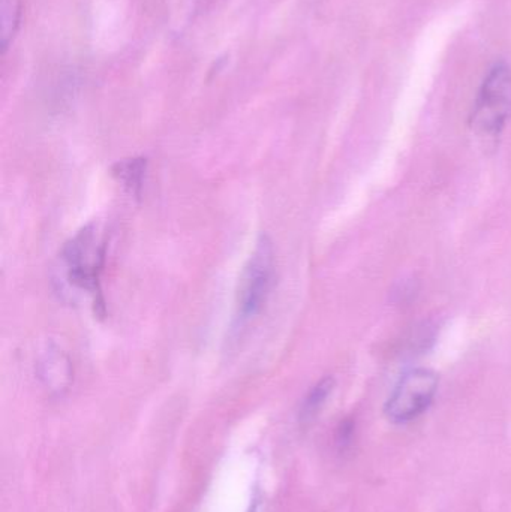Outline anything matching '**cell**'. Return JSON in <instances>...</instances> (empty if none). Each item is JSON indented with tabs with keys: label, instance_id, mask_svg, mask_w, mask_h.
<instances>
[{
	"label": "cell",
	"instance_id": "1",
	"mask_svg": "<svg viewBox=\"0 0 511 512\" xmlns=\"http://www.w3.org/2000/svg\"><path fill=\"white\" fill-rule=\"evenodd\" d=\"M107 240L99 233L95 224L81 228L74 237L63 245L60 251L63 274L66 282L80 291L89 292L95 300V307H101L102 300L101 274L104 271Z\"/></svg>",
	"mask_w": 511,
	"mask_h": 512
},
{
	"label": "cell",
	"instance_id": "2",
	"mask_svg": "<svg viewBox=\"0 0 511 512\" xmlns=\"http://www.w3.org/2000/svg\"><path fill=\"white\" fill-rule=\"evenodd\" d=\"M275 276V249L267 234H261L243 267L236 297L237 325L254 319L266 306Z\"/></svg>",
	"mask_w": 511,
	"mask_h": 512
},
{
	"label": "cell",
	"instance_id": "3",
	"mask_svg": "<svg viewBox=\"0 0 511 512\" xmlns=\"http://www.w3.org/2000/svg\"><path fill=\"white\" fill-rule=\"evenodd\" d=\"M511 119V68L497 63L486 75L471 113V126L483 137H498Z\"/></svg>",
	"mask_w": 511,
	"mask_h": 512
},
{
	"label": "cell",
	"instance_id": "4",
	"mask_svg": "<svg viewBox=\"0 0 511 512\" xmlns=\"http://www.w3.org/2000/svg\"><path fill=\"white\" fill-rule=\"evenodd\" d=\"M440 387V376L429 369H413L405 373L384 406V414L395 424L410 423L422 417Z\"/></svg>",
	"mask_w": 511,
	"mask_h": 512
},
{
	"label": "cell",
	"instance_id": "5",
	"mask_svg": "<svg viewBox=\"0 0 511 512\" xmlns=\"http://www.w3.org/2000/svg\"><path fill=\"white\" fill-rule=\"evenodd\" d=\"M39 367V378L45 387L53 393L68 390L72 381V366L65 354L56 346H51L42 358Z\"/></svg>",
	"mask_w": 511,
	"mask_h": 512
},
{
	"label": "cell",
	"instance_id": "6",
	"mask_svg": "<svg viewBox=\"0 0 511 512\" xmlns=\"http://www.w3.org/2000/svg\"><path fill=\"white\" fill-rule=\"evenodd\" d=\"M111 171H113V176L116 177L134 197H140L147 173L146 158H132L117 162Z\"/></svg>",
	"mask_w": 511,
	"mask_h": 512
},
{
	"label": "cell",
	"instance_id": "7",
	"mask_svg": "<svg viewBox=\"0 0 511 512\" xmlns=\"http://www.w3.org/2000/svg\"><path fill=\"white\" fill-rule=\"evenodd\" d=\"M23 6L20 0H0V48L2 53L8 51L21 24Z\"/></svg>",
	"mask_w": 511,
	"mask_h": 512
},
{
	"label": "cell",
	"instance_id": "8",
	"mask_svg": "<svg viewBox=\"0 0 511 512\" xmlns=\"http://www.w3.org/2000/svg\"><path fill=\"white\" fill-rule=\"evenodd\" d=\"M335 385L336 382L332 376H327V378H323L320 382H317V384L311 388L305 400H303L302 409H300V420H314V418L320 414L323 406L326 405L329 397L332 396Z\"/></svg>",
	"mask_w": 511,
	"mask_h": 512
},
{
	"label": "cell",
	"instance_id": "9",
	"mask_svg": "<svg viewBox=\"0 0 511 512\" xmlns=\"http://www.w3.org/2000/svg\"><path fill=\"white\" fill-rule=\"evenodd\" d=\"M354 438V423L351 420L342 421L336 432V444L341 450H347Z\"/></svg>",
	"mask_w": 511,
	"mask_h": 512
},
{
	"label": "cell",
	"instance_id": "10",
	"mask_svg": "<svg viewBox=\"0 0 511 512\" xmlns=\"http://www.w3.org/2000/svg\"><path fill=\"white\" fill-rule=\"evenodd\" d=\"M417 291H419V288H417L414 280H404V282L401 283V286L396 288V300H398V303H408V301L413 300Z\"/></svg>",
	"mask_w": 511,
	"mask_h": 512
}]
</instances>
